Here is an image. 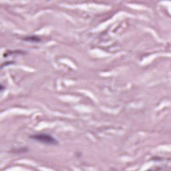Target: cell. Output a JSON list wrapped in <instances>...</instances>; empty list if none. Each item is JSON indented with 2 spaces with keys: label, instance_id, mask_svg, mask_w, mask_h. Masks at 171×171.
I'll use <instances>...</instances> for the list:
<instances>
[{
  "label": "cell",
  "instance_id": "1",
  "mask_svg": "<svg viewBox=\"0 0 171 171\" xmlns=\"http://www.w3.org/2000/svg\"><path fill=\"white\" fill-rule=\"evenodd\" d=\"M31 138L36 141L40 142L41 143L49 144V145H57L58 144V140L55 138L52 137L50 135H48L45 134H39L33 135L31 136Z\"/></svg>",
  "mask_w": 171,
  "mask_h": 171
},
{
  "label": "cell",
  "instance_id": "2",
  "mask_svg": "<svg viewBox=\"0 0 171 171\" xmlns=\"http://www.w3.org/2000/svg\"><path fill=\"white\" fill-rule=\"evenodd\" d=\"M25 40H28V41H40V40L38 38V37H28L27 38L25 39Z\"/></svg>",
  "mask_w": 171,
  "mask_h": 171
}]
</instances>
